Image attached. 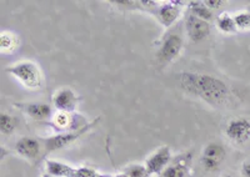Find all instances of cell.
<instances>
[{
  "mask_svg": "<svg viewBox=\"0 0 250 177\" xmlns=\"http://www.w3.org/2000/svg\"><path fill=\"white\" fill-rule=\"evenodd\" d=\"M180 85L188 94L195 95L214 106L225 103L229 96L227 84L211 75L184 72L180 75Z\"/></svg>",
  "mask_w": 250,
  "mask_h": 177,
  "instance_id": "1",
  "label": "cell"
},
{
  "mask_svg": "<svg viewBox=\"0 0 250 177\" xmlns=\"http://www.w3.org/2000/svg\"><path fill=\"white\" fill-rule=\"evenodd\" d=\"M100 120V117H98L97 120L91 121V123L85 124V125L80 127V129L73 130V131H65L60 132V134L54 135V136L46 137V139H40L42 143H43V154L44 156L53 151H58V150L65 149L68 146L73 145L77 140H79L80 137L84 136L88 131H90L94 126H97L98 121Z\"/></svg>",
  "mask_w": 250,
  "mask_h": 177,
  "instance_id": "2",
  "label": "cell"
},
{
  "mask_svg": "<svg viewBox=\"0 0 250 177\" xmlns=\"http://www.w3.org/2000/svg\"><path fill=\"white\" fill-rule=\"evenodd\" d=\"M6 72L18 79L26 88L39 90L43 84V76L39 66L33 61H20L6 69Z\"/></svg>",
  "mask_w": 250,
  "mask_h": 177,
  "instance_id": "3",
  "label": "cell"
},
{
  "mask_svg": "<svg viewBox=\"0 0 250 177\" xmlns=\"http://www.w3.org/2000/svg\"><path fill=\"white\" fill-rule=\"evenodd\" d=\"M184 46L183 35L178 30H171L164 35L158 52H156V63L160 66H167L179 56Z\"/></svg>",
  "mask_w": 250,
  "mask_h": 177,
  "instance_id": "4",
  "label": "cell"
},
{
  "mask_svg": "<svg viewBox=\"0 0 250 177\" xmlns=\"http://www.w3.org/2000/svg\"><path fill=\"white\" fill-rule=\"evenodd\" d=\"M227 157V151L224 146L218 142H209L203 149L202 156H200V165L207 171L215 172L218 171L220 165Z\"/></svg>",
  "mask_w": 250,
  "mask_h": 177,
  "instance_id": "5",
  "label": "cell"
},
{
  "mask_svg": "<svg viewBox=\"0 0 250 177\" xmlns=\"http://www.w3.org/2000/svg\"><path fill=\"white\" fill-rule=\"evenodd\" d=\"M225 135L231 142L242 145L250 140V120L245 117L233 119L225 126Z\"/></svg>",
  "mask_w": 250,
  "mask_h": 177,
  "instance_id": "6",
  "label": "cell"
},
{
  "mask_svg": "<svg viewBox=\"0 0 250 177\" xmlns=\"http://www.w3.org/2000/svg\"><path fill=\"white\" fill-rule=\"evenodd\" d=\"M185 33H187V36L190 39L191 41H202L204 39H207L210 34V24L209 21H205L200 18L195 17L193 14L187 15L185 18V23H184Z\"/></svg>",
  "mask_w": 250,
  "mask_h": 177,
  "instance_id": "7",
  "label": "cell"
},
{
  "mask_svg": "<svg viewBox=\"0 0 250 177\" xmlns=\"http://www.w3.org/2000/svg\"><path fill=\"white\" fill-rule=\"evenodd\" d=\"M171 162V151L169 146H162L155 152L146 159L144 166L148 174L150 175H162V172L168 167Z\"/></svg>",
  "mask_w": 250,
  "mask_h": 177,
  "instance_id": "8",
  "label": "cell"
},
{
  "mask_svg": "<svg viewBox=\"0 0 250 177\" xmlns=\"http://www.w3.org/2000/svg\"><path fill=\"white\" fill-rule=\"evenodd\" d=\"M15 152L26 160L34 161L42 155L43 143L40 139L31 136H23L15 142Z\"/></svg>",
  "mask_w": 250,
  "mask_h": 177,
  "instance_id": "9",
  "label": "cell"
},
{
  "mask_svg": "<svg viewBox=\"0 0 250 177\" xmlns=\"http://www.w3.org/2000/svg\"><path fill=\"white\" fill-rule=\"evenodd\" d=\"M191 172V154L178 155L162 172L160 177H190Z\"/></svg>",
  "mask_w": 250,
  "mask_h": 177,
  "instance_id": "10",
  "label": "cell"
},
{
  "mask_svg": "<svg viewBox=\"0 0 250 177\" xmlns=\"http://www.w3.org/2000/svg\"><path fill=\"white\" fill-rule=\"evenodd\" d=\"M184 1H167L158 6L154 14L162 25H164L165 28H171L182 13L179 5H184Z\"/></svg>",
  "mask_w": 250,
  "mask_h": 177,
  "instance_id": "11",
  "label": "cell"
},
{
  "mask_svg": "<svg viewBox=\"0 0 250 177\" xmlns=\"http://www.w3.org/2000/svg\"><path fill=\"white\" fill-rule=\"evenodd\" d=\"M79 97L70 88H62L58 90L53 97V105L60 112L73 114L77 109Z\"/></svg>",
  "mask_w": 250,
  "mask_h": 177,
  "instance_id": "12",
  "label": "cell"
},
{
  "mask_svg": "<svg viewBox=\"0 0 250 177\" xmlns=\"http://www.w3.org/2000/svg\"><path fill=\"white\" fill-rule=\"evenodd\" d=\"M17 107H19L23 112H25L30 119L35 121H48L53 119V109L51 106L44 103H23L17 104Z\"/></svg>",
  "mask_w": 250,
  "mask_h": 177,
  "instance_id": "13",
  "label": "cell"
},
{
  "mask_svg": "<svg viewBox=\"0 0 250 177\" xmlns=\"http://www.w3.org/2000/svg\"><path fill=\"white\" fill-rule=\"evenodd\" d=\"M46 174L53 177H77L78 167L55 160H45Z\"/></svg>",
  "mask_w": 250,
  "mask_h": 177,
  "instance_id": "14",
  "label": "cell"
},
{
  "mask_svg": "<svg viewBox=\"0 0 250 177\" xmlns=\"http://www.w3.org/2000/svg\"><path fill=\"white\" fill-rule=\"evenodd\" d=\"M216 26L224 34H234V33L238 32L234 17H231L229 13H222L216 18Z\"/></svg>",
  "mask_w": 250,
  "mask_h": 177,
  "instance_id": "15",
  "label": "cell"
},
{
  "mask_svg": "<svg viewBox=\"0 0 250 177\" xmlns=\"http://www.w3.org/2000/svg\"><path fill=\"white\" fill-rule=\"evenodd\" d=\"M188 5H189V13L203 20L209 21L213 18V10L208 8L204 1H190L188 3Z\"/></svg>",
  "mask_w": 250,
  "mask_h": 177,
  "instance_id": "16",
  "label": "cell"
},
{
  "mask_svg": "<svg viewBox=\"0 0 250 177\" xmlns=\"http://www.w3.org/2000/svg\"><path fill=\"white\" fill-rule=\"evenodd\" d=\"M73 124V115L69 114V112H60L58 111L57 114L53 116V125L54 127H57L59 131L65 132L69 131V127L71 126Z\"/></svg>",
  "mask_w": 250,
  "mask_h": 177,
  "instance_id": "17",
  "label": "cell"
},
{
  "mask_svg": "<svg viewBox=\"0 0 250 177\" xmlns=\"http://www.w3.org/2000/svg\"><path fill=\"white\" fill-rule=\"evenodd\" d=\"M18 120L14 116L9 114L0 115V131L5 136H10L17 130Z\"/></svg>",
  "mask_w": 250,
  "mask_h": 177,
  "instance_id": "18",
  "label": "cell"
},
{
  "mask_svg": "<svg viewBox=\"0 0 250 177\" xmlns=\"http://www.w3.org/2000/svg\"><path fill=\"white\" fill-rule=\"evenodd\" d=\"M18 46V37L12 33H1L0 35V49L1 53H12Z\"/></svg>",
  "mask_w": 250,
  "mask_h": 177,
  "instance_id": "19",
  "label": "cell"
},
{
  "mask_svg": "<svg viewBox=\"0 0 250 177\" xmlns=\"http://www.w3.org/2000/svg\"><path fill=\"white\" fill-rule=\"evenodd\" d=\"M123 172L129 177H150L145 166L143 165H129L128 167H125Z\"/></svg>",
  "mask_w": 250,
  "mask_h": 177,
  "instance_id": "20",
  "label": "cell"
},
{
  "mask_svg": "<svg viewBox=\"0 0 250 177\" xmlns=\"http://www.w3.org/2000/svg\"><path fill=\"white\" fill-rule=\"evenodd\" d=\"M235 25L238 30H248L250 29V13L240 12L234 17Z\"/></svg>",
  "mask_w": 250,
  "mask_h": 177,
  "instance_id": "21",
  "label": "cell"
},
{
  "mask_svg": "<svg viewBox=\"0 0 250 177\" xmlns=\"http://www.w3.org/2000/svg\"><path fill=\"white\" fill-rule=\"evenodd\" d=\"M204 4L208 8L210 9V10H218V9L222 8L223 5H225V1H223V0H205Z\"/></svg>",
  "mask_w": 250,
  "mask_h": 177,
  "instance_id": "22",
  "label": "cell"
},
{
  "mask_svg": "<svg viewBox=\"0 0 250 177\" xmlns=\"http://www.w3.org/2000/svg\"><path fill=\"white\" fill-rule=\"evenodd\" d=\"M240 172H242L243 177H250V157L242 163Z\"/></svg>",
  "mask_w": 250,
  "mask_h": 177,
  "instance_id": "23",
  "label": "cell"
},
{
  "mask_svg": "<svg viewBox=\"0 0 250 177\" xmlns=\"http://www.w3.org/2000/svg\"><path fill=\"white\" fill-rule=\"evenodd\" d=\"M114 177H129L128 175H125L124 172H123V174H119V175H117V176H114Z\"/></svg>",
  "mask_w": 250,
  "mask_h": 177,
  "instance_id": "24",
  "label": "cell"
},
{
  "mask_svg": "<svg viewBox=\"0 0 250 177\" xmlns=\"http://www.w3.org/2000/svg\"><path fill=\"white\" fill-rule=\"evenodd\" d=\"M99 177H114V176H110V175H100Z\"/></svg>",
  "mask_w": 250,
  "mask_h": 177,
  "instance_id": "25",
  "label": "cell"
},
{
  "mask_svg": "<svg viewBox=\"0 0 250 177\" xmlns=\"http://www.w3.org/2000/svg\"><path fill=\"white\" fill-rule=\"evenodd\" d=\"M222 177H233V176H231V175H223Z\"/></svg>",
  "mask_w": 250,
  "mask_h": 177,
  "instance_id": "26",
  "label": "cell"
},
{
  "mask_svg": "<svg viewBox=\"0 0 250 177\" xmlns=\"http://www.w3.org/2000/svg\"><path fill=\"white\" fill-rule=\"evenodd\" d=\"M43 177H53V176H50V175H48V174H46V175H44Z\"/></svg>",
  "mask_w": 250,
  "mask_h": 177,
  "instance_id": "27",
  "label": "cell"
}]
</instances>
